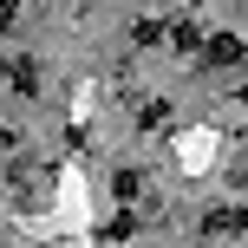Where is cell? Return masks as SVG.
Returning <instances> with one entry per match:
<instances>
[{
    "instance_id": "obj_1",
    "label": "cell",
    "mask_w": 248,
    "mask_h": 248,
    "mask_svg": "<svg viewBox=\"0 0 248 248\" xmlns=\"http://www.w3.org/2000/svg\"><path fill=\"white\" fill-rule=\"evenodd\" d=\"M202 52H209L216 65H235V59H242V39H229V33H216V39H209V46H202Z\"/></svg>"
},
{
    "instance_id": "obj_2",
    "label": "cell",
    "mask_w": 248,
    "mask_h": 248,
    "mask_svg": "<svg viewBox=\"0 0 248 248\" xmlns=\"http://www.w3.org/2000/svg\"><path fill=\"white\" fill-rule=\"evenodd\" d=\"M7 78H13V92H39V72H33V59H13V65H7Z\"/></svg>"
},
{
    "instance_id": "obj_3",
    "label": "cell",
    "mask_w": 248,
    "mask_h": 248,
    "mask_svg": "<svg viewBox=\"0 0 248 248\" xmlns=\"http://www.w3.org/2000/svg\"><path fill=\"white\" fill-rule=\"evenodd\" d=\"M7 26H13V0H0V33H7Z\"/></svg>"
},
{
    "instance_id": "obj_4",
    "label": "cell",
    "mask_w": 248,
    "mask_h": 248,
    "mask_svg": "<svg viewBox=\"0 0 248 248\" xmlns=\"http://www.w3.org/2000/svg\"><path fill=\"white\" fill-rule=\"evenodd\" d=\"M0 150H7V137H0Z\"/></svg>"
}]
</instances>
